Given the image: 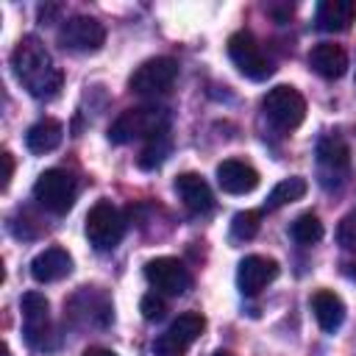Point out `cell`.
<instances>
[{
	"label": "cell",
	"mask_w": 356,
	"mask_h": 356,
	"mask_svg": "<svg viewBox=\"0 0 356 356\" xmlns=\"http://www.w3.org/2000/svg\"><path fill=\"white\" fill-rule=\"evenodd\" d=\"M228 56H231L234 67L245 78H250V81H267L273 75V64H270V58L264 56L261 44L256 42V36L250 31L231 33V39H228Z\"/></svg>",
	"instance_id": "cell-8"
},
{
	"label": "cell",
	"mask_w": 356,
	"mask_h": 356,
	"mask_svg": "<svg viewBox=\"0 0 356 356\" xmlns=\"http://www.w3.org/2000/svg\"><path fill=\"white\" fill-rule=\"evenodd\" d=\"M67 312L75 323H89V325H108L111 323V303L106 300L103 292L83 286L70 303Z\"/></svg>",
	"instance_id": "cell-13"
},
{
	"label": "cell",
	"mask_w": 356,
	"mask_h": 356,
	"mask_svg": "<svg viewBox=\"0 0 356 356\" xmlns=\"http://www.w3.org/2000/svg\"><path fill=\"white\" fill-rule=\"evenodd\" d=\"M278 278V261L275 259H267V256H245L239 261V270H236V286L242 295H259L270 281Z\"/></svg>",
	"instance_id": "cell-12"
},
{
	"label": "cell",
	"mask_w": 356,
	"mask_h": 356,
	"mask_svg": "<svg viewBox=\"0 0 356 356\" xmlns=\"http://www.w3.org/2000/svg\"><path fill=\"white\" fill-rule=\"evenodd\" d=\"M306 189H309L306 178H300V175L284 178V181H278V184L273 186V192L267 195L264 209L273 211V209H281V206H286V203H295V200H300V197L306 195Z\"/></svg>",
	"instance_id": "cell-22"
},
{
	"label": "cell",
	"mask_w": 356,
	"mask_h": 356,
	"mask_svg": "<svg viewBox=\"0 0 356 356\" xmlns=\"http://www.w3.org/2000/svg\"><path fill=\"white\" fill-rule=\"evenodd\" d=\"M81 356H117V353L108 350V348H89V350H83Z\"/></svg>",
	"instance_id": "cell-29"
},
{
	"label": "cell",
	"mask_w": 356,
	"mask_h": 356,
	"mask_svg": "<svg viewBox=\"0 0 356 356\" xmlns=\"http://www.w3.org/2000/svg\"><path fill=\"white\" fill-rule=\"evenodd\" d=\"M19 309H22V334L28 339V345L33 348H44V339L50 334V303L42 292H25L19 298Z\"/></svg>",
	"instance_id": "cell-11"
},
{
	"label": "cell",
	"mask_w": 356,
	"mask_h": 356,
	"mask_svg": "<svg viewBox=\"0 0 356 356\" xmlns=\"http://www.w3.org/2000/svg\"><path fill=\"white\" fill-rule=\"evenodd\" d=\"M83 231L95 250H111L120 245V239L125 234V220L117 206H111L108 200H97L86 214Z\"/></svg>",
	"instance_id": "cell-5"
},
{
	"label": "cell",
	"mask_w": 356,
	"mask_h": 356,
	"mask_svg": "<svg viewBox=\"0 0 356 356\" xmlns=\"http://www.w3.org/2000/svg\"><path fill=\"white\" fill-rule=\"evenodd\" d=\"M261 111L278 131H295L306 117V100L295 86L281 83L261 97Z\"/></svg>",
	"instance_id": "cell-3"
},
{
	"label": "cell",
	"mask_w": 356,
	"mask_h": 356,
	"mask_svg": "<svg viewBox=\"0 0 356 356\" xmlns=\"http://www.w3.org/2000/svg\"><path fill=\"white\" fill-rule=\"evenodd\" d=\"M175 78H178V61L170 56H156V58L142 61L134 70L128 86H131V92H136L142 97H156V95H167L172 89Z\"/></svg>",
	"instance_id": "cell-6"
},
{
	"label": "cell",
	"mask_w": 356,
	"mask_h": 356,
	"mask_svg": "<svg viewBox=\"0 0 356 356\" xmlns=\"http://www.w3.org/2000/svg\"><path fill=\"white\" fill-rule=\"evenodd\" d=\"M170 147H172V142H170V131L161 134V136H153V139L145 142V147H142L136 164H139L142 170H156V167H161L164 159L170 156Z\"/></svg>",
	"instance_id": "cell-23"
},
{
	"label": "cell",
	"mask_w": 356,
	"mask_h": 356,
	"mask_svg": "<svg viewBox=\"0 0 356 356\" xmlns=\"http://www.w3.org/2000/svg\"><path fill=\"white\" fill-rule=\"evenodd\" d=\"M72 273V256L64 250V248H47L42 253L33 256L31 261V275L33 281L39 284H53V281H61Z\"/></svg>",
	"instance_id": "cell-16"
},
{
	"label": "cell",
	"mask_w": 356,
	"mask_h": 356,
	"mask_svg": "<svg viewBox=\"0 0 356 356\" xmlns=\"http://www.w3.org/2000/svg\"><path fill=\"white\" fill-rule=\"evenodd\" d=\"M214 356H234V353H231V350H217Z\"/></svg>",
	"instance_id": "cell-31"
},
{
	"label": "cell",
	"mask_w": 356,
	"mask_h": 356,
	"mask_svg": "<svg viewBox=\"0 0 356 356\" xmlns=\"http://www.w3.org/2000/svg\"><path fill=\"white\" fill-rule=\"evenodd\" d=\"M106 42V28L95 17L78 14L61 22L58 28V44L70 53H97Z\"/></svg>",
	"instance_id": "cell-9"
},
{
	"label": "cell",
	"mask_w": 356,
	"mask_h": 356,
	"mask_svg": "<svg viewBox=\"0 0 356 356\" xmlns=\"http://www.w3.org/2000/svg\"><path fill=\"white\" fill-rule=\"evenodd\" d=\"M3 356H11V350H8V348H6V345H3Z\"/></svg>",
	"instance_id": "cell-32"
},
{
	"label": "cell",
	"mask_w": 356,
	"mask_h": 356,
	"mask_svg": "<svg viewBox=\"0 0 356 356\" xmlns=\"http://www.w3.org/2000/svg\"><path fill=\"white\" fill-rule=\"evenodd\" d=\"M11 175H14V159H11V153L6 150V153H3V189H8Z\"/></svg>",
	"instance_id": "cell-28"
},
{
	"label": "cell",
	"mask_w": 356,
	"mask_h": 356,
	"mask_svg": "<svg viewBox=\"0 0 356 356\" xmlns=\"http://www.w3.org/2000/svg\"><path fill=\"white\" fill-rule=\"evenodd\" d=\"M145 278L150 281V286H156V292H164V295H184L192 284V275L184 267V261L172 256L150 259L145 264Z\"/></svg>",
	"instance_id": "cell-10"
},
{
	"label": "cell",
	"mask_w": 356,
	"mask_h": 356,
	"mask_svg": "<svg viewBox=\"0 0 356 356\" xmlns=\"http://www.w3.org/2000/svg\"><path fill=\"white\" fill-rule=\"evenodd\" d=\"M203 328H206L203 314H197V312H184V314H178V317L167 325L164 334H159V339L153 342V353H156V356H184V353L200 339Z\"/></svg>",
	"instance_id": "cell-7"
},
{
	"label": "cell",
	"mask_w": 356,
	"mask_h": 356,
	"mask_svg": "<svg viewBox=\"0 0 356 356\" xmlns=\"http://www.w3.org/2000/svg\"><path fill=\"white\" fill-rule=\"evenodd\" d=\"M78 186L67 170H44L33 184V200L50 214H67L75 203Z\"/></svg>",
	"instance_id": "cell-4"
},
{
	"label": "cell",
	"mask_w": 356,
	"mask_h": 356,
	"mask_svg": "<svg viewBox=\"0 0 356 356\" xmlns=\"http://www.w3.org/2000/svg\"><path fill=\"white\" fill-rule=\"evenodd\" d=\"M312 312L320 323L323 331H337L345 320V303L339 300V295H334L331 289H320L312 295Z\"/></svg>",
	"instance_id": "cell-21"
},
{
	"label": "cell",
	"mask_w": 356,
	"mask_h": 356,
	"mask_svg": "<svg viewBox=\"0 0 356 356\" xmlns=\"http://www.w3.org/2000/svg\"><path fill=\"white\" fill-rule=\"evenodd\" d=\"M139 312H142V317H145V320H161V317H164V312H167V303H164V298H161V295L147 292V295L139 300Z\"/></svg>",
	"instance_id": "cell-27"
},
{
	"label": "cell",
	"mask_w": 356,
	"mask_h": 356,
	"mask_svg": "<svg viewBox=\"0 0 356 356\" xmlns=\"http://www.w3.org/2000/svg\"><path fill=\"white\" fill-rule=\"evenodd\" d=\"M175 192L178 197L184 200V206L195 214H206L214 209V195H211V186L206 184L203 175L197 172H181L175 178Z\"/></svg>",
	"instance_id": "cell-15"
},
{
	"label": "cell",
	"mask_w": 356,
	"mask_h": 356,
	"mask_svg": "<svg viewBox=\"0 0 356 356\" xmlns=\"http://www.w3.org/2000/svg\"><path fill=\"white\" fill-rule=\"evenodd\" d=\"M61 139H64V125L58 122V120H53V117H44V120H39V122H33L31 128H28V134H25V147L31 150V153H50V150H56L58 145H61Z\"/></svg>",
	"instance_id": "cell-20"
},
{
	"label": "cell",
	"mask_w": 356,
	"mask_h": 356,
	"mask_svg": "<svg viewBox=\"0 0 356 356\" xmlns=\"http://www.w3.org/2000/svg\"><path fill=\"white\" fill-rule=\"evenodd\" d=\"M356 19V0H323L314 11V22L320 31H348Z\"/></svg>",
	"instance_id": "cell-18"
},
{
	"label": "cell",
	"mask_w": 356,
	"mask_h": 356,
	"mask_svg": "<svg viewBox=\"0 0 356 356\" xmlns=\"http://www.w3.org/2000/svg\"><path fill=\"white\" fill-rule=\"evenodd\" d=\"M345 275H348L350 281H356V261H348V264H345Z\"/></svg>",
	"instance_id": "cell-30"
},
{
	"label": "cell",
	"mask_w": 356,
	"mask_h": 356,
	"mask_svg": "<svg viewBox=\"0 0 356 356\" xmlns=\"http://www.w3.org/2000/svg\"><path fill=\"white\" fill-rule=\"evenodd\" d=\"M11 70L17 75V81L28 89V95L39 97V100H50L58 95L61 89V70L53 64L47 47L36 39V36H22L11 53Z\"/></svg>",
	"instance_id": "cell-1"
},
{
	"label": "cell",
	"mask_w": 356,
	"mask_h": 356,
	"mask_svg": "<svg viewBox=\"0 0 356 356\" xmlns=\"http://www.w3.org/2000/svg\"><path fill=\"white\" fill-rule=\"evenodd\" d=\"M337 242L345 250H353L356 253V211H348L339 220V225H337Z\"/></svg>",
	"instance_id": "cell-26"
},
{
	"label": "cell",
	"mask_w": 356,
	"mask_h": 356,
	"mask_svg": "<svg viewBox=\"0 0 356 356\" xmlns=\"http://www.w3.org/2000/svg\"><path fill=\"white\" fill-rule=\"evenodd\" d=\"M170 131V114L161 106H134L128 111H122L111 128H108V139L114 145H128L134 139H153Z\"/></svg>",
	"instance_id": "cell-2"
},
{
	"label": "cell",
	"mask_w": 356,
	"mask_h": 356,
	"mask_svg": "<svg viewBox=\"0 0 356 356\" xmlns=\"http://www.w3.org/2000/svg\"><path fill=\"white\" fill-rule=\"evenodd\" d=\"M217 184L228 195H248L259 186V172L239 159H225L217 164Z\"/></svg>",
	"instance_id": "cell-14"
},
{
	"label": "cell",
	"mask_w": 356,
	"mask_h": 356,
	"mask_svg": "<svg viewBox=\"0 0 356 356\" xmlns=\"http://www.w3.org/2000/svg\"><path fill=\"white\" fill-rule=\"evenodd\" d=\"M289 234H292V239L300 242V245H314V242L323 239V222H320L317 214L306 211V214H300V217L289 225Z\"/></svg>",
	"instance_id": "cell-24"
},
{
	"label": "cell",
	"mask_w": 356,
	"mask_h": 356,
	"mask_svg": "<svg viewBox=\"0 0 356 356\" xmlns=\"http://www.w3.org/2000/svg\"><path fill=\"white\" fill-rule=\"evenodd\" d=\"M317 161L323 175H345L350 167V147L339 136H323L317 145Z\"/></svg>",
	"instance_id": "cell-19"
},
{
	"label": "cell",
	"mask_w": 356,
	"mask_h": 356,
	"mask_svg": "<svg viewBox=\"0 0 356 356\" xmlns=\"http://www.w3.org/2000/svg\"><path fill=\"white\" fill-rule=\"evenodd\" d=\"M309 67H312L317 75L328 78V81L342 78V75L348 72V53H345L339 44H334V42H320V44H314L312 53H309Z\"/></svg>",
	"instance_id": "cell-17"
},
{
	"label": "cell",
	"mask_w": 356,
	"mask_h": 356,
	"mask_svg": "<svg viewBox=\"0 0 356 356\" xmlns=\"http://www.w3.org/2000/svg\"><path fill=\"white\" fill-rule=\"evenodd\" d=\"M259 220H261L259 211H250V209L248 211H236L234 220H231V236L234 239H242V242L245 239H253L259 234V225H261Z\"/></svg>",
	"instance_id": "cell-25"
}]
</instances>
